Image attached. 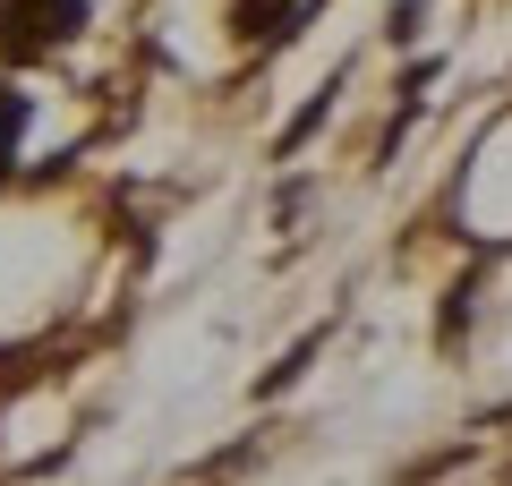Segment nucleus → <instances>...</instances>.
<instances>
[{
  "mask_svg": "<svg viewBox=\"0 0 512 486\" xmlns=\"http://www.w3.org/2000/svg\"><path fill=\"white\" fill-rule=\"evenodd\" d=\"M299 18H308V0H231V26L248 43H282Z\"/></svg>",
  "mask_w": 512,
  "mask_h": 486,
  "instance_id": "obj_2",
  "label": "nucleus"
},
{
  "mask_svg": "<svg viewBox=\"0 0 512 486\" xmlns=\"http://www.w3.org/2000/svg\"><path fill=\"white\" fill-rule=\"evenodd\" d=\"M18 137H26V94L0 86V171H9V154H18Z\"/></svg>",
  "mask_w": 512,
  "mask_h": 486,
  "instance_id": "obj_3",
  "label": "nucleus"
},
{
  "mask_svg": "<svg viewBox=\"0 0 512 486\" xmlns=\"http://www.w3.org/2000/svg\"><path fill=\"white\" fill-rule=\"evenodd\" d=\"M86 26V0H0V60H43Z\"/></svg>",
  "mask_w": 512,
  "mask_h": 486,
  "instance_id": "obj_1",
  "label": "nucleus"
}]
</instances>
